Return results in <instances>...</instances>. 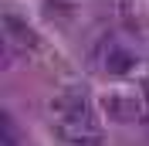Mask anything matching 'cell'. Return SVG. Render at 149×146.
Segmentation results:
<instances>
[{
	"label": "cell",
	"instance_id": "6",
	"mask_svg": "<svg viewBox=\"0 0 149 146\" xmlns=\"http://www.w3.org/2000/svg\"><path fill=\"white\" fill-rule=\"evenodd\" d=\"M146 99H149V82H146Z\"/></svg>",
	"mask_w": 149,
	"mask_h": 146
},
{
	"label": "cell",
	"instance_id": "1",
	"mask_svg": "<svg viewBox=\"0 0 149 146\" xmlns=\"http://www.w3.org/2000/svg\"><path fill=\"white\" fill-rule=\"evenodd\" d=\"M54 133L71 146H102V129L95 126V119H58Z\"/></svg>",
	"mask_w": 149,
	"mask_h": 146
},
{
	"label": "cell",
	"instance_id": "3",
	"mask_svg": "<svg viewBox=\"0 0 149 146\" xmlns=\"http://www.w3.org/2000/svg\"><path fill=\"white\" fill-rule=\"evenodd\" d=\"M102 109H105V116L115 119V122H142V109H139V102L122 99V95H109V99L102 102Z\"/></svg>",
	"mask_w": 149,
	"mask_h": 146
},
{
	"label": "cell",
	"instance_id": "2",
	"mask_svg": "<svg viewBox=\"0 0 149 146\" xmlns=\"http://www.w3.org/2000/svg\"><path fill=\"white\" fill-rule=\"evenodd\" d=\"M47 109H51V116H58V119H88V102H85V95L81 92H71V88L51 95Z\"/></svg>",
	"mask_w": 149,
	"mask_h": 146
},
{
	"label": "cell",
	"instance_id": "5",
	"mask_svg": "<svg viewBox=\"0 0 149 146\" xmlns=\"http://www.w3.org/2000/svg\"><path fill=\"white\" fill-rule=\"evenodd\" d=\"M136 65V55L132 51H125V48H119V44H109V51H105V68H109L112 75H125Z\"/></svg>",
	"mask_w": 149,
	"mask_h": 146
},
{
	"label": "cell",
	"instance_id": "4",
	"mask_svg": "<svg viewBox=\"0 0 149 146\" xmlns=\"http://www.w3.org/2000/svg\"><path fill=\"white\" fill-rule=\"evenodd\" d=\"M3 31H7V44H20V48H37V34L17 17V14H3Z\"/></svg>",
	"mask_w": 149,
	"mask_h": 146
}]
</instances>
